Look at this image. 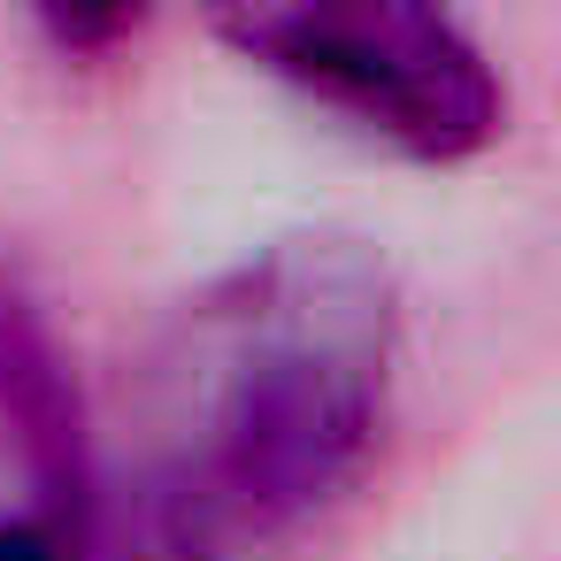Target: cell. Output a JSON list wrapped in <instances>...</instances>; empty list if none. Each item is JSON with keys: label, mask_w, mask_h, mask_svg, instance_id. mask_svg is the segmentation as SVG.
<instances>
[{"label": "cell", "mask_w": 561, "mask_h": 561, "mask_svg": "<svg viewBox=\"0 0 561 561\" xmlns=\"http://www.w3.org/2000/svg\"><path fill=\"white\" fill-rule=\"evenodd\" d=\"M400 377V285L346 231H293L178 308L154 354V446L116 561H231L300 530L377 454Z\"/></svg>", "instance_id": "obj_1"}, {"label": "cell", "mask_w": 561, "mask_h": 561, "mask_svg": "<svg viewBox=\"0 0 561 561\" xmlns=\"http://www.w3.org/2000/svg\"><path fill=\"white\" fill-rule=\"evenodd\" d=\"M216 32L262 62L277 85L308 93L316 108L346 116L362 139L454 170L500 147L507 131V85L492 55L438 9L408 0H270L231 9Z\"/></svg>", "instance_id": "obj_2"}, {"label": "cell", "mask_w": 561, "mask_h": 561, "mask_svg": "<svg viewBox=\"0 0 561 561\" xmlns=\"http://www.w3.org/2000/svg\"><path fill=\"white\" fill-rule=\"evenodd\" d=\"M0 423H9L39 500H47V530L70 553L78 530L93 523V446H85V408L78 385L47 339V323L24 300H0Z\"/></svg>", "instance_id": "obj_3"}, {"label": "cell", "mask_w": 561, "mask_h": 561, "mask_svg": "<svg viewBox=\"0 0 561 561\" xmlns=\"http://www.w3.org/2000/svg\"><path fill=\"white\" fill-rule=\"evenodd\" d=\"M32 24H39V39H47L55 55H70V62H101V55H116L124 39L147 32V9H39Z\"/></svg>", "instance_id": "obj_4"}, {"label": "cell", "mask_w": 561, "mask_h": 561, "mask_svg": "<svg viewBox=\"0 0 561 561\" xmlns=\"http://www.w3.org/2000/svg\"><path fill=\"white\" fill-rule=\"evenodd\" d=\"M0 561H70L39 515H0Z\"/></svg>", "instance_id": "obj_5"}]
</instances>
